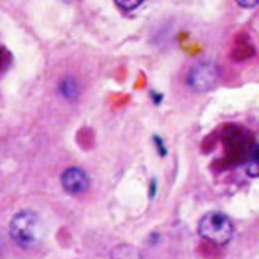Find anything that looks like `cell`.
Listing matches in <instances>:
<instances>
[{
    "label": "cell",
    "instance_id": "cell-1",
    "mask_svg": "<svg viewBox=\"0 0 259 259\" xmlns=\"http://www.w3.org/2000/svg\"><path fill=\"white\" fill-rule=\"evenodd\" d=\"M13 242L22 249L37 247L45 235V225L39 215L33 210H22L13 217L9 224Z\"/></svg>",
    "mask_w": 259,
    "mask_h": 259
},
{
    "label": "cell",
    "instance_id": "cell-2",
    "mask_svg": "<svg viewBox=\"0 0 259 259\" xmlns=\"http://www.w3.org/2000/svg\"><path fill=\"white\" fill-rule=\"evenodd\" d=\"M197 233L215 245H225L234 235V224L225 212L209 211L200 219Z\"/></svg>",
    "mask_w": 259,
    "mask_h": 259
},
{
    "label": "cell",
    "instance_id": "cell-3",
    "mask_svg": "<svg viewBox=\"0 0 259 259\" xmlns=\"http://www.w3.org/2000/svg\"><path fill=\"white\" fill-rule=\"evenodd\" d=\"M220 76H222V70L218 63L212 61H202L190 68L186 82L194 93L204 94L217 86Z\"/></svg>",
    "mask_w": 259,
    "mask_h": 259
},
{
    "label": "cell",
    "instance_id": "cell-4",
    "mask_svg": "<svg viewBox=\"0 0 259 259\" xmlns=\"http://www.w3.org/2000/svg\"><path fill=\"white\" fill-rule=\"evenodd\" d=\"M90 176L81 167H70L61 175V185L65 192L72 196L83 194L90 187Z\"/></svg>",
    "mask_w": 259,
    "mask_h": 259
},
{
    "label": "cell",
    "instance_id": "cell-5",
    "mask_svg": "<svg viewBox=\"0 0 259 259\" xmlns=\"http://www.w3.org/2000/svg\"><path fill=\"white\" fill-rule=\"evenodd\" d=\"M58 93L67 101H76L80 96V85L73 76H66L58 83Z\"/></svg>",
    "mask_w": 259,
    "mask_h": 259
},
{
    "label": "cell",
    "instance_id": "cell-6",
    "mask_svg": "<svg viewBox=\"0 0 259 259\" xmlns=\"http://www.w3.org/2000/svg\"><path fill=\"white\" fill-rule=\"evenodd\" d=\"M109 259H144L141 250L132 244L115 245L110 250Z\"/></svg>",
    "mask_w": 259,
    "mask_h": 259
},
{
    "label": "cell",
    "instance_id": "cell-7",
    "mask_svg": "<svg viewBox=\"0 0 259 259\" xmlns=\"http://www.w3.org/2000/svg\"><path fill=\"white\" fill-rule=\"evenodd\" d=\"M259 174V166H258V146L254 144L252 149V156H250L249 166H248V175L253 179H257Z\"/></svg>",
    "mask_w": 259,
    "mask_h": 259
},
{
    "label": "cell",
    "instance_id": "cell-8",
    "mask_svg": "<svg viewBox=\"0 0 259 259\" xmlns=\"http://www.w3.org/2000/svg\"><path fill=\"white\" fill-rule=\"evenodd\" d=\"M115 4L124 12H133L143 4L142 0H116Z\"/></svg>",
    "mask_w": 259,
    "mask_h": 259
},
{
    "label": "cell",
    "instance_id": "cell-9",
    "mask_svg": "<svg viewBox=\"0 0 259 259\" xmlns=\"http://www.w3.org/2000/svg\"><path fill=\"white\" fill-rule=\"evenodd\" d=\"M153 142H154V144H156V149H157V152H158L159 156L166 157L167 152H168V151H167V147L164 146L163 139H162L159 136H154L153 137Z\"/></svg>",
    "mask_w": 259,
    "mask_h": 259
},
{
    "label": "cell",
    "instance_id": "cell-10",
    "mask_svg": "<svg viewBox=\"0 0 259 259\" xmlns=\"http://www.w3.org/2000/svg\"><path fill=\"white\" fill-rule=\"evenodd\" d=\"M151 99H152V101H153L154 105L158 106V105H161L162 100H163V95H162L161 93H157V91L152 90L151 91Z\"/></svg>",
    "mask_w": 259,
    "mask_h": 259
},
{
    "label": "cell",
    "instance_id": "cell-11",
    "mask_svg": "<svg viewBox=\"0 0 259 259\" xmlns=\"http://www.w3.org/2000/svg\"><path fill=\"white\" fill-rule=\"evenodd\" d=\"M157 192V180L153 179L151 181V185H149V195H151V199H153L156 196Z\"/></svg>",
    "mask_w": 259,
    "mask_h": 259
},
{
    "label": "cell",
    "instance_id": "cell-12",
    "mask_svg": "<svg viewBox=\"0 0 259 259\" xmlns=\"http://www.w3.org/2000/svg\"><path fill=\"white\" fill-rule=\"evenodd\" d=\"M257 4L258 0H253V2H243V0H240V2H238V5H240V7L243 8H253Z\"/></svg>",
    "mask_w": 259,
    "mask_h": 259
}]
</instances>
